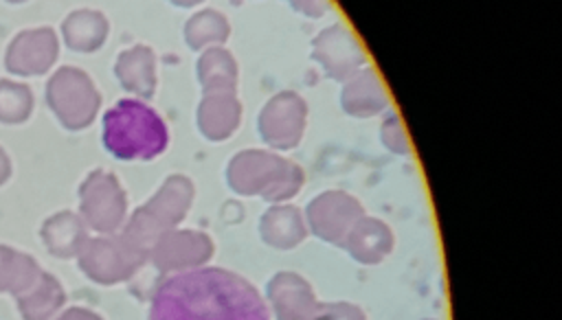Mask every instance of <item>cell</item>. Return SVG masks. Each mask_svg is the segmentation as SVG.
I'll return each mask as SVG.
<instances>
[{
  "label": "cell",
  "instance_id": "obj_6",
  "mask_svg": "<svg viewBox=\"0 0 562 320\" xmlns=\"http://www.w3.org/2000/svg\"><path fill=\"white\" fill-rule=\"evenodd\" d=\"M81 219L99 232H116L125 221V191L114 173L97 169L79 188Z\"/></svg>",
  "mask_w": 562,
  "mask_h": 320
},
{
  "label": "cell",
  "instance_id": "obj_16",
  "mask_svg": "<svg viewBox=\"0 0 562 320\" xmlns=\"http://www.w3.org/2000/svg\"><path fill=\"white\" fill-rule=\"evenodd\" d=\"M57 320H101L94 311H88V309H81V307H72L68 311H64Z\"/></svg>",
  "mask_w": 562,
  "mask_h": 320
},
{
  "label": "cell",
  "instance_id": "obj_17",
  "mask_svg": "<svg viewBox=\"0 0 562 320\" xmlns=\"http://www.w3.org/2000/svg\"><path fill=\"white\" fill-rule=\"evenodd\" d=\"M9 175H11V162H9V156L0 147V184H4Z\"/></svg>",
  "mask_w": 562,
  "mask_h": 320
},
{
  "label": "cell",
  "instance_id": "obj_8",
  "mask_svg": "<svg viewBox=\"0 0 562 320\" xmlns=\"http://www.w3.org/2000/svg\"><path fill=\"white\" fill-rule=\"evenodd\" d=\"M114 75L127 92H132L140 99H149L156 90V57H154V50L149 46H143V44H136V46L123 50L116 57Z\"/></svg>",
  "mask_w": 562,
  "mask_h": 320
},
{
  "label": "cell",
  "instance_id": "obj_5",
  "mask_svg": "<svg viewBox=\"0 0 562 320\" xmlns=\"http://www.w3.org/2000/svg\"><path fill=\"white\" fill-rule=\"evenodd\" d=\"M189 195L191 188L184 178H169L147 204L134 210L123 235H127L132 241L149 250L165 232H169L167 228L182 217L189 204Z\"/></svg>",
  "mask_w": 562,
  "mask_h": 320
},
{
  "label": "cell",
  "instance_id": "obj_12",
  "mask_svg": "<svg viewBox=\"0 0 562 320\" xmlns=\"http://www.w3.org/2000/svg\"><path fill=\"white\" fill-rule=\"evenodd\" d=\"M15 298L24 320H50L64 305V289L55 276L42 272L37 283Z\"/></svg>",
  "mask_w": 562,
  "mask_h": 320
},
{
  "label": "cell",
  "instance_id": "obj_4",
  "mask_svg": "<svg viewBox=\"0 0 562 320\" xmlns=\"http://www.w3.org/2000/svg\"><path fill=\"white\" fill-rule=\"evenodd\" d=\"M77 259L88 278L101 285H114L136 274L149 259V250L121 232L88 239Z\"/></svg>",
  "mask_w": 562,
  "mask_h": 320
},
{
  "label": "cell",
  "instance_id": "obj_15",
  "mask_svg": "<svg viewBox=\"0 0 562 320\" xmlns=\"http://www.w3.org/2000/svg\"><path fill=\"white\" fill-rule=\"evenodd\" d=\"M222 33H224V28H222V18H217L215 13H200V15L191 18L189 24H187V28H184L187 42H189V46H193V48L202 46V44L209 42V39H217Z\"/></svg>",
  "mask_w": 562,
  "mask_h": 320
},
{
  "label": "cell",
  "instance_id": "obj_14",
  "mask_svg": "<svg viewBox=\"0 0 562 320\" xmlns=\"http://www.w3.org/2000/svg\"><path fill=\"white\" fill-rule=\"evenodd\" d=\"M33 112V92L13 79H0V123H24Z\"/></svg>",
  "mask_w": 562,
  "mask_h": 320
},
{
  "label": "cell",
  "instance_id": "obj_7",
  "mask_svg": "<svg viewBox=\"0 0 562 320\" xmlns=\"http://www.w3.org/2000/svg\"><path fill=\"white\" fill-rule=\"evenodd\" d=\"M59 53L57 35L50 26L20 31L7 46L4 66L11 75L37 77L50 70Z\"/></svg>",
  "mask_w": 562,
  "mask_h": 320
},
{
  "label": "cell",
  "instance_id": "obj_2",
  "mask_svg": "<svg viewBox=\"0 0 562 320\" xmlns=\"http://www.w3.org/2000/svg\"><path fill=\"white\" fill-rule=\"evenodd\" d=\"M103 147L119 160H151L169 145L162 116L140 99H121L103 114Z\"/></svg>",
  "mask_w": 562,
  "mask_h": 320
},
{
  "label": "cell",
  "instance_id": "obj_3",
  "mask_svg": "<svg viewBox=\"0 0 562 320\" xmlns=\"http://www.w3.org/2000/svg\"><path fill=\"white\" fill-rule=\"evenodd\" d=\"M46 103L66 129L88 127L101 105V96L88 72L75 66L55 70L46 83Z\"/></svg>",
  "mask_w": 562,
  "mask_h": 320
},
{
  "label": "cell",
  "instance_id": "obj_10",
  "mask_svg": "<svg viewBox=\"0 0 562 320\" xmlns=\"http://www.w3.org/2000/svg\"><path fill=\"white\" fill-rule=\"evenodd\" d=\"M110 24L101 11L77 9L61 22V35L68 48L77 53L97 50L108 37Z\"/></svg>",
  "mask_w": 562,
  "mask_h": 320
},
{
  "label": "cell",
  "instance_id": "obj_11",
  "mask_svg": "<svg viewBox=\"0 0 562 320\" xmlns=\"http://www.w3.org/2000/svg\"><path fill=\"white\" fill-rule=\"evenodd\" d=\"M151 261L158 270H182L198 261H202V239L184 235V232H165L151 248Z\"/></svg>",
  "mask_w": 562,
  "mask_h": 320
},
{
  "label": "cell",
  "instance_id": "obj_13",
  "mask_svg": "<svg viewBox=\"0 0 562 320\" xmlns=\"http://www.w3.org/2000/svg\"><path fill=\"white\" fill-rule=\"evenodd\" d=\"M40 276L42 270L35 259L0 245V292H11L13 296H20L31 285H35Z\"/></svg>",
  "mask_w": 562,
  "mask_h": 320
},
{
  "label": "cell",
  "instance_id": "obj_9",
  "mask_svg": "<svg viewBox=\"0 0 562 320\" xmlns=\"http://www.w3.org/2000/svg\"><path fill=\"white\" fill-rule=\"evenodd\" d=\"M42 239L50 254L59 259H70V256H79L81 248L86 245L88 228L79 215L70 210H61L44 221Z\"/></svg>",
  "mask_w": 562,
  "mask_h": 320
},
{
  "label": "cell",
  "instance_id": "obj_1",
  "mask_svg": "<svg viewBox=\"0 0 562 320\" xmlns=\"http://www.w3.org/2000/svg\"><path fill=\"white\" fill-rule=\"evenodd\" d=\"M149 320H270V316L246 278L222 267H198L158 283Z\"/></svg>",
  "mask_w": 562,
  "mask_h": 320
}]
</instances>
